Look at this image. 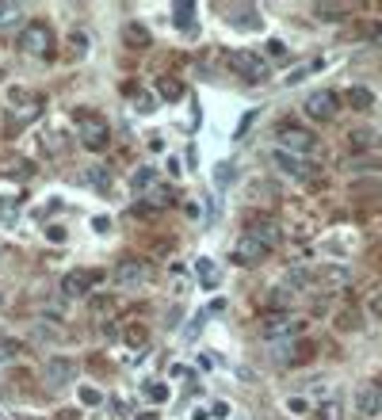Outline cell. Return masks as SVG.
Listing matches in <instances>:
<instances>
[{
	"mask_svg": "<svg viewBox=\"0 0 382 420\" xmlns=\"http://www.w3.org/2000/svg\"><path fill=\"white\" fill-rule=\"evenodd\" d=\"M318 420H344V405L340 401H325V405H318Z\"/></svg>",
	"mask_w": 382,
	"mask_h": 420,
	"instance_id": "26",
	"label": "cell"
},
{
	"mask_svg": "<svg viewBox=\"0 0 382 420\" xmlns=\"http://www.w3.org/2000/svg\"><path fill=\"white\" fill-rule=\"evenodd\" d=\"M23 20V8L20 4H0V27H16Z\"/></svg>",
	"mask_w": 382,
	"mask_h": 420,
	"instance_id": "24",
	"label": "cell"
},
{
	"mask_svg": "<svg viewBox=\"0 0 382 420\" xmlns=\"http://www.w3.org/2000/svg\"><path fill=\"white\" fill-rule=\"evenodd\" d=\"M234 164H218L214 168V184H218V188H226V184H234Z\"/></svg>",
	"mask_w": 382,
	"mask_h": 420,
	"instance_id": "31",
	"label": "cell"
},
{
	"mask_svg": "<svg viewBox=\"0 0 382 420\" xmlns=\"http://www.w3.org/2000/svg\"><path fill=\"white\" fill-rule=\"evenodd\" d=\"M69 46H73V54H77V58H85V54H88V35L85 31H73L69 35Z\"/></svg>",
	"mask_w": 382,
	"mask_h": 420,
	"instance_id": "30",
	"label": "cell"
},
{
	"mask_svg": "<svg viewBox=\"0 0 382 420\" xmlns=\"http://www.w3.org/2000/svg\"><path fill=\"white\" fill-rule=\"evenodd\" d=\"M46 382H50V386H69V382H77V363L65 359V356L46 359Z\"/></svg>",
	"mask_w": 382,
	"mask_h": 420,
	"instance_id": "9",
	"label": "cell"
},
{
	"mask_svg": "<svg viewBox=\"0 0 382 420\" xmlns=\"http://www.w3.org/2000/svg\"><path fill=\"white\" fill-rule=\"evenodd\" d=\"M92 226H96L100 233H107L111 229V218H92Z\"/></svg>",
	"mask_w": 382,
	"mask_h": 420,
	"instance_id": "45",
	"label": "cell"
},
{
	"mask_svg": "<svg viewBox=\"0 0 382 420\" xmlns=\"http://www.w3.org/2000/svg\"><path fill=\"white\" fill-rule=\"evenodd\" d=\"M249 237H256L264 248H275L279 245V226L272 218H249Z\"/></svg>",
	"mask_w": 382,
	"mask_h": 420,
	"instance_id": "12",
	"label": "cell"
},
{
	"mask_svg": "<svg viewBox=\"0 0 382 420\" xmlns=\"http://www.w3.org/2000/svg\"><path fill=\"white\" fill-rule=\"evenodd\" d=\"M279 352H283V356H279L283 363H306V359L314 356V348H310V344H283Z\"/></svg>",
	"mask_w": 382,
	"mask_h": 420,
	"instance_id": "18",
	"label": "cell"
},
{
	"mask_svg": "<svg viewBox=\"0 0 382 420\" xmlns=\"http://www.w3.org/2000/svg\"><path fill=\"white\" fill-rule=\"evenodd\" d=\"M145 397L149 401H169V386H165V382H145Z\"/></svg>",
	"mask_w": 382,
	"mask_h": 420,
	"instance_id": "28",
	"label": "cell"
},
{
	"mask_svg": "<svg viewBox=\"0 0 382 420\" xmlns=\"http://www.w3.org/2000/svg\"><path fill=\"white\" fill-rule=\"evenodd\" d=\"M0 302H4V294H0Z\"/></svg>",
	"mask_w": 382,
	"mask_h": 420,
	"instance_id": "48",
	"label": "cell"
},
{
	"mask_svg": "<svg viewBox=\"0 0 382 420\" xmlns=\"http://www.w3.org/2000/svg\"><path fill=\"white\" fill-rule=\"evenodd\" d=\"M287 413L302 416V413H306V397H291V401H287Z\"/></svg>",
	"mask_w": 382,
	"mask_h": 420,
	"instance_id": "37",
	"label": "cell"
},
{
	"mask_svg": "<svg viewBox=\"0 0 382 420\" xmlns=\"http://www.w3.org/2000/svg\"><path fill=\"white\" fill-rule=\"evenodd\" d=\"M126 340H130V344H142V340H145V332H142V329H130V332H126Z\"/></svg>",
	"mask_w": 382,
	"mask_h": 420,
	"instance_id": "44",
	"label": "cell"
},
{
	"mask_svg": "<svg viewBox=\"0 0 382 420\" xmlns=\"http://www.w3.org/2000/svg\"><path fill=\"white\" fill-rule=\"evenodd\" d=\"M134 107H138V115H153L157 104H153V96L149 92H134Z\"/></svg>",
	"mask_w": 382,
	"mask_h": 420,
	"instance_id": "29",
	"label": "cell"
},
{
	"mask_svg": "<svg viewBox=\"0 0 382 420\" xmlns=\"http://www.w3.org/2000/svg\"><path fill=\"white\" fill-rule=\"evenodd\" d=\"M363 31H367L371 46H382V23H378V20H375V23H367V27H363Z\"/></svg>",
	"mask_w": 382,
	"mask_h": 420,
	"instance_id": "35",
	"label": "cell"
},
{
	"mask_svg": "<svg viewBox=\"0 0 382 420\" xmlns=\"http://www.w3.org/2000/svg\"><path fill=\"white\" fill-rule=\"evenodd\" d=\"M348 104L356 107V111H371V104H375V96H371V88H348Z\"/></svg>",
	"mask_w": 382,
	"mask_h": 420,
	"instance_id": "22",
	"label": "cell"
},
{
	"mask_svg": "<svg viewBox=\"0 0 382 420\" xmlns=\"http://www.w3.org/2000/svg\"><path fill=\"white\" fill-rule=\"evenodd\" d=\"M80 401H85V405H100V390H92V386H80Z\"/></svg>",
	"mask_w": 382,
	"mask_h": 420,
	"instance_id": "36",
	"label": "cell"
},
{
	"mask_svg": "<svg viewBox=\"0 0 382 420\" xmlns=\"http://www.w3.org/2000/svg\"><path fill=\"white\" fill-rule=\"evenodd\" d=\"M272 164L279 168L283 176H291V180H306L310 176V161H302L298 153H287V149H272Z\"/></svg>",
	"mask_w": 382,
	"mask_h": 420,
	"instance_id": "6",
	"label": "cell"
},
{
	"mask_svg": "<svg viewBox=\"0 0 382 420\" xmlns=\"http://www.w3.org/2000/svg\"><path fill=\"white\" fill-rule=\"evenodd\" d=\"M195 275L203 279V291H214V287H218V268H214L207 256L195 260Z\"/></svg>",
	"mask_w": 382,
	"mask_h": 420,
	"instance_id": "15",
	"label": "cell"
},
{
	"mask_svg": "<svg viewBox=\"0 0 382 420\" xmlns=\"http://www.w3.org/2000/svg\"><path fill=\"white\" fill-rule=\"evenodd\" d=\"M318 145V138L310 134V130L302 126H279V149H287V153H310V149Z\"/></svg>",
	"mask_w": 382,
	"mask_h": 420,
	"instance_id": "5",
	"label": "cell"
},
{
	"mask_svg": "<svg viewBox=\"0 0 382 420\" xmlns=\"http://www.w3.org/2000/svg\"><path fill=\"white\" fill-rule=\"evenodd\" d=\"M138 420H157V416H153V413H142V416H138Z\"/></svg>",
	"mask_w": 382,
	"mask_h": 420,
	"instance_id": "47",
	"label": "cell"
},
{
	"mask_svg": "<svg viewBox=\"0 0 382 420\" xmlns=\"http://www.w3.org/2000/svg\"><path fill=\"white\" fill-rule=\"evenodd\" d=\"M268 252H272V248H264L256 237H249V233H245V237L237 241V248H234V264H256V260L268 256Z\"/></svg>",
	"mask_w": 382,
	"mask_h": 420,
	"instance_id": "11",
	"label": "cell"
},
{
	"mask_svg": "<svg viewBox=\"0 0 382 420\" xmlns=\"http://www.w3.org/2000/svg\"><path fill=\"white\" fill-rule=\"evenodd\" d=\"M149 279V264L145 260H138V256H126V260H119V268H115V283L123 287V291H138Z\"/></svg>",
	"mask_w": 382,
	"mask_h": 420,
	"instance_id": "4",
	"label": "cell"
},
{
	"mask_svg": "<svg viewBox=\"0 0 382 420\" xmlns=\"http://www.w3.org/2000/svg\"><path fill=\"white\" fill-rule=\"evenodd\" d=\"M348 145H352V149H378L382 142H378L375 130H352V134H348Z\"/></svg>",
	"mask_w": 382,
	"mask_h": 420,
	"instance_id": "19",
	"label": "cell"
},
{
	"mask_svg": "<svg viewBox=\"0 0 382 420\" xmlns=\"http://www.w3.org/2000/svg\"><path fill=\"white\" fill-rule=\"evenodd\" d=\"M344 12H348L344 4H314V16H318V20H340Z\"/></svg>",
	"mask_w": 382,
	"mask_h": 420,
	"instance_id": "25",
	"label": "cell"
},
{
	"mask_svg": "<svg viewBox=\"0 0 382 420\" xmlns=\"http://www.w3.org/2000/svg\"><path fill=\"white\" fill-rule=\"evenodd\" d=\"M321 58H314V61H306V65H298V69H291V73H287V84H302L306 77H310V73H318L321 69Z\"/></svg>",
	"mask_w": 382,
	"mask_h": 420,
	"instance_id": "23",
	"label": "cell"
},
{
	"mask_svg": "<svg viewBox=\"0 0 382 420\" xmlns=\"http://www.w3.org/2000/svg\"><path fill=\"white\" fill-rule=\"evenodd\" d=\"M298 332H306V321L302 317H291V313L268 317V321L260 325V336H264V340H287V336H298Z\"/></svg>",
	"mask_w": 382,
	"mask_h": 420,
	"instance_id": "3",
	"label": "cell"
},
{
	"mask_svg": "<svg viewBox=\"0 0 382 420\" xmlns=\"http://www.w3.org/2000/svg\"><path fill=\"white\" fill-rule=\"evenodd\" d=\"M157 92H161L169 104H172V100H184V84L176 77H161V80H157Z\"/></svg>",
	"mask_w": 382,
	"mask_h": 420,
	"instance_id": "21",
	"label": "cell"
},
{
	"mask_svg": "<svg viewBox=\"0 0 382 420\" xmlns=\"http://www.w3.org/2000/svg\"><path fill=\"white\" fill-rule=\"evenodd\" d=\"M123 39H126V46H134V50H145L149 46V31L142 23H126L123 27Z\"/></svg>",
	"mask_w": 382,
	"mask_h": 420,
	"instance_id": "17",
	"label": "cell"
},
{
	"mask_svg": "<svg viewBox=\"0 0 382 420\" xmlns=\"http://www.w3.org/2000/svg\"><path fill=\"white\" fill-rule=\"evenodd\" d=\"M46 237H50L54 245H61V241H65V229H61V226H46Z\"/></svg>",
	"mask_w": 382,
	"mask_h": 420,
	"instance_id": "39",
	"label": "cell"
},
{
	"mask_svg": "<svg viewBox=\"0 0 382 420\" xmlns=\"http://www.w3.org/2000/svg\"><path fill=\"white\" fill-rule=\"evenodd\" d=\"M20 50L23 54H46L50 50V27L46 23H27L20 31Z\"/></svg>",
	"mask_w": 382,
	"mask_h": 420,
	"instance_id": "7",
	"label": "cell"
},
{
	"mask_svg": "<svg viewBox=\"0 0 382 420\" xmlns=\"http://www.w3.org/2000/svg\"><path fill=\"white\" fill-rule=\"evenodd\" d=\"M314 283L321 287V291H337V287L348 283V268H337V264H325L314 272Z\"/></svg>",
	"mask_w": 382,
	"mask_h": 420,
	"instance_id": "14",
	"label": "cell"
},
{
	"mask_svg": "<svg viewBox=\"0 0 382 420\" xmlns=\"http://www.w3.org/2000/svg\"><path fill=\"white\" fill-rule=\"evenodd\" d=\"M356 325H359V321H356V310H344V313H340V321H337V329H340V332H348V329H356Z\"/></svg>",
	"mask_w": 382,
	"mask_h": 420,
	"instance_id": "33",
	"label": "cell"
},
{
	"mask_svg": "<svg viewBox=\"0 0 382 420\" xmlns=\"http://www.w3.org/2000/svg\"><path fill=\"white\" fill-rule=\"evenodd\" d=\"M306 115L318 119V123L337 119V96H333V92H314V96L306 100Z\"/></svg>",
	"mask_w": 382,
	"mask_h": 420,
	"instance_id": "10",
	"label": "cell"
},
{
	"mask_svg": "<svg viewBox=\"0 0 382 420\" xmlns=\"http://www.w3.org/2000/svg\"><path fill=\"white\" fill-rule=\"evenodd\" d=\"M191 420H210V409H195Z\"/></svg>",
	"mask_w": 382,
	"mask_h": 420,
	"instance_id": "46",
	"label": "cell"
},
{
	"mask_svg": "<svg viewBox=\"0 0 382 420\" xmlns=\"http://www.w3.org/2000/svg\"><path fill=\"white\" fill-rule=\"evenodd\" d=\"M203 321H207V313H195V317H191V325H188V332H184V336H188V340H195V336L203 332Z\"/></svg>",
	"mask_w": 382,
	"mask_h": 420,
	"instance_id": "34",
	"label": "cell"
},
{
	"mask_svg": "<svg viewBox=\"0 0 382 420\" xmlns=\"http://www.w3.org/2000/svg\"><path fill=\"white\" fill-rule=\"evenodd\" d=\"M253 123H256V111H249V115L241 119V126H237V138H245V130L253 126Z\"/></svg>",
	"mask_w": 382,
	"mask_h": 420,
	"instance_id": "41",
	"label": "cell"
},
{
	"mask_svg": "<svg viewBox=\"0 0 382 420\" xmlns=\"http://www.w3.org/2000/svg\"><path fill=\"white\" fill-rule=\"evenodd\" d=\"M210 416H214V420H226V416H229V405H226V401H214V405H210Z\"/></svg>",
	"mask_w": 382,
	"mask_h": 420,
	"instance_id": "38",
	"label": "cell"
},
{
	"mask_svg": "<svg viewBox=\"0 0 382 420\" xmlns=\"http://www.w3.org/2000/svg\"><path fill=\"white\" fill-rule=\"evenodd\" d=\"M134 188L142 191V195L161 188V176H157V168H138V172H134Z\"/></svg>",
	"mask_w": 382,
	"mask_h": 420,
	"instance_id": "16",
	"label": "cell"
},
{
	"mask_svg": "<svg viewBox=\"0 0 382 420\" xmlns=\"http://www.w3.org/2000/svg\"><path fill=\"white\" fill-rule=\"evenodd\" d=\"M371 313H375V317H378V321H382V291H378L375 298H371Z\"/></svg>",
	"mask_w": 382,
	"mask_h": 420,
	"instance_id": "43",
	"label": "cell"
},
{
	"mask_svg": "<svg viewBox=\"0 0 382 420\" xmlns=\"http://www.w3.org/2000/svg\"><path fill=\"white\" fill-rule=\"evenodd\" d=\"M165 168H169V176H172V180H180V172H184V168H180V161H176V157H169V161H165Z\"/></svg>",
	"mask_w": 382,
	"mask_h": 420,
	"instance_id": "42",
	"label": "cell"
},
{
	"mask_svg": "<svg viewBox=\"0 0 382 420\" xmlns=\"http://www.w3.org/2000/svg\"><path fill=\"white\" fill-rule=\"evenodd\" d=\"M77 134H80V142H85V149H92V153L107 149V142H111L107 123H104V119H96V115H80L77 119Z\"/></svg>",
	"mask_w": 382,
	"mask_h": 420,
	"instance_id": "2",
	"label": "cell"
},
{
	"mask_svg": "<svg viewBox=\"0 0 382 420\" xmlns=\"http://www.w3.org/2000/svg\"><path fill=\"white\" fill-rule=\"evenodd\" d=\"M96 272H69V275H65L61 279V291L65 294H69V298H85L88 291H92V283H96Z\"/></svg>",
	"mask_w": 382,
	"mask_h": 420,
	"instance_id": "13",
	"label": "cell"
},
{
	"mask_svg": "<svg viewBox=\"0 0 382 420\" xmlns=\"http://www.w3.org/2000/svg\"><path fill=\"white\" fill-rule=\"evenodd\" d=\"M229 65H234L245 80H253V84H264L268 77H272L268 61L260 58V54H253V50H229Z\"/></svg>",
	"mask_w": 382,
	"mask_h": 420,
	"instance_id": "1",
	"label": "cell"
},
{
	"mask_svg": "<svg viewBox=\"0 0 382 420\" xmlns=\"http://www.w3.org/2000/svg\"><path fill=\"white\" fill-rule=\"evenodd\" d=\"M92 184H96V188H111V176H104L100 168H92Z\"/></svg>",
	"mask_w": 382,
	"mask_h": 420,
	"instance_id": "40",
	"label": "cell"
},
{
	"mask_svg": "<svg viewBox=\"0 0 382 420\" xmlns=\"http://www.w3.org/2000/svg\"><path fill=\"white\" fill-rule=\"evenodd\" d=\"M23 352V344L20 340H0V363H12L16 356Z\"/></svg>",
	"mask_w": 382,
	"mask_h": 420,
	"instance_id": "27",
	"label": "cell"
},
{
	"mask_svg": "<svg viewBox=\"0 0 382 420\" xmlns=\"http://www.w3.org/2000/svg\"><path fill=\"white\" fill-rule=\"evenodd\" d=\"M264 50H268V58H272V61L287 58V42H283V39H268V42H264Z\"/></svg>",
	"mask_w": 382,
	"mask_h": 420,
	"instance_id": "32",
	"label": "cell"
},
{
	"mask_svg": "<svg viewBox=\"0 0 382 420\" xmlns=\"http://www.w3.org/2000/svg\"><path fill=\"white\" fill-rule=\"evenodd\" d=\"M172 23L180 27V31H188L195 23V4H188V0H184V4H172Z\"/></svg>",
	"mask_w": 382,
	"mask_h": 420,
	"instance_id": "20",
	"label": "cell"
},
{
	"mask_svg": "<svg viewBox=\"0 0 382 420\" xmlns=\"http://www.w3.org/2000/svg\"><path fill=\"white\" fill-rule=\"evenodd\" d=\"M356 413L363 420H375L382 413V386H375V382H367V386L356 390Z\"/></svg>",
	"mask_w": 382,
	"mask_h": 420,
	"instance_id": "8",
	"label": "cell"
}]
</instances>
